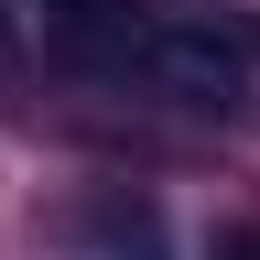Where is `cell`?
I'll return each instance as SVG.
<instances>
[{"label": "cell", "instance_id": "1", "mask_svg": "<svg viewBox=\"0 0 260 260\" xmlns=\"http://www.w3.org/2000/svg\"><path fill=\"white\" fill-rule=\"evenodd\" d=\"M119 76L162 87L174 109H239V98L260 87V32L239 11H162V22L130 32Z\"/></svg>", "mask_w": 260, "mask_h": 260}, {"label": "cell", "instance_id": "2", "mask_svg": "<svg viewBox=\"0 0 260 260\" xmlns=\"http://www.w3.org/2000/svg\"><path fill=\"white\" fill-rule=\"evenodd\" d=\"M76 249L87 260H162V206L152 195H98V206H76Z\"/></svg>", "mask_w": 260, "mask_h": 260}, {"label": "cell", "instance_id": "3", "mask_svg": "<svg viewBox=\"0 0 260 260\" xmlns=\"http://www.w3.org/2000/svg\"><path fill=\"white\" fill-rule=\"evenodd\" d=\"M44 22L65 32V44H98V54H130V32H141V22H130V0H44Z\"/></svg>", "mask_w": 260, "mask_h": 260}, {"label": "cell", "instance_id": "4", "mask_svg": "<svg viewBox=\"0 0 260 260\" xmlns=\"http://www.w3.org/2000/svg\"><path fill=\"white\" fill-rule=\"evenodd\" d=\"M217 260H260V228H228V239H217Z\"/></svg>", "mask_w": 260, "mask_h": 260}]
</instances>
